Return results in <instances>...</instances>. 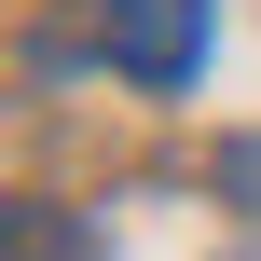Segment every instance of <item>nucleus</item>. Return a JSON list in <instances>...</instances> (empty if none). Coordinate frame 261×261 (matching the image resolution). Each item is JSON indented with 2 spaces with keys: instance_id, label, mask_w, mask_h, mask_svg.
<instances>
[{
  "instance_id": "1",
  "label": "nucleus",
  "mask_w": 261,
  "mask_h": 261,
  "mask_svg": "<svg viewBox=\"0 0 261 261\" xmlns=\"http://www.w3.org/2000/svg\"><path fill=\"white\" fill-rule=\"evenodd\" d=\"M110 69L138 83V96H179L193 69H206V0H110Z\"/></svg>"
}]
</instances>
